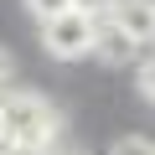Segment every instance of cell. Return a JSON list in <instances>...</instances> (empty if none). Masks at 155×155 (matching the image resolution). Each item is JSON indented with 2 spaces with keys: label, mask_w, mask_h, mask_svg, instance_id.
<instances>
[{
  "label": "cell",
  "mask_w": 155,
  "mask_h": 155,
  "mask_svg": "<svg viewBox=\"0 0 155 155\" xmlns=\"http://www.w3.org/2000/svg\"><path fill=\"white\" fill-rule=\"evenodd\" d=\"M0 124L16 140V150L31 155H57V134H62V114L41 98V93H5L0 98Z\"/></svg>",
  "instance_id": "obj_1"
},
{
  "label": "cell",
  "mask_w": 155,
  "mask_h": 155,
  "mask_svg": "<svg viewBox=\"0 0 155 155\" xmlns=\"http://www.w3.org/2000/svg\"><path fill=\"white\" fill-rule=\"evenodd\" d=\"M93 31H98L93 16H83V11H62V16L41 21V47H47L52 57L72 62V57H88V52H93Z\"/></svg>",
  "instance_id": "obj_2"
},
{
  "label": "cell",
  "mask_w": 155,
  "mask_h": 155,
  "mask_svg": "<svg viewBox=\"0 0 155 155\" xmlns=\"http://www.w3.org/2000/svg\"><path fill=\"white\" fill-rule=\"evenodd\" d=\"M140 47H134V36L114 21V16H104L98 21V31H93V57H104V62H129Z\"/></svg>",
  "instance_id": "obj_3"
},
{
  "label": "cell",
  "mask_w": 155,
  "mask_h": 155,
  "mask_svg": "<svg viewBox=\"0 0 155 155\" xmlns=\"http://www.w3.org/2000/svg\"><path fill=\"white\" fill-rule=\"evenodd\" d=\"M114 21L134 36V47H145V41H155V0H119V11H114Z\"/></svg>",
  "instance_id": "obj_4"
},
{
  "label": "cell",
  "mask_w": 155,
  "mask_h": 155,
  "mask_svg": "<svg viewBox=\"0 0 155 155\" xmlns=\"http://www.w3.org/2000/svg\"><path fill=\"white\" fill-rule=\"evenodd\" d=\"M109 155H155V140H145V134H119Z\"/></svg>",
  "instance_id": "obj_5"
},
{
  "label": "cell",
  "mask_w": 155,
  "mask_h": 155,
  "mask_svg": "<svg viewBox=\"0 0 155 155\" xmlns=\"http://www.w3.org/2000/svg\"><path fill=\"white\" fill-rule=\"evenodd\" d=\"M78 0H26V11L36 16V21H52V16H62V11H72Z\"/></svg>",
  "instance_id": "obj_6"
},
{
  "label": "cell",
  "mask_w": 155,
  "mask_h": 155,
  "mask_svg": "<svg viewBox=\"0 0 155 155\" xmlns=\"http://www.w3.org/2000/svg\"><path fill=\"white\" fill-rule=\"evenodd\" d=\"M140 93H145V98L155 104V57H150V62L140 67Z\"/></svg>",
  "instance_id": "obj_7"
},
{
  "label": "cell",
  "mask_w": 155,
  "mask_h": 155,
  "mask_svg": "<svg viewBox=\"0 0 155 155\" xmlns=\"http://www.w3.org/2000/svg\"><path fill=\"white\" fill-rule=\"evenodd\" d=\"M11 72H16V57H11L5 47H0V88H5V83H11ZM0 98H5V93H0Z\"/></svg>",
  "instance_id": "obj_8"
},
{
  "label": "cell",
  "mask_w": 155,
  "mask_h": 155,
  "mask_svg": "<svg viewBox=\"0 0 155 155\" xmlns=\"http://www.w3.org/2000/svg\"><path fill=\"white\" fill-rule=\"evenodd\" d=\"M57 155H78V150H57Z\"/></svg>",
  "instance_id": "obj_9"
}]
</instances>
